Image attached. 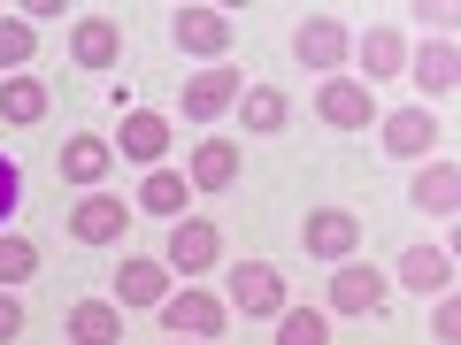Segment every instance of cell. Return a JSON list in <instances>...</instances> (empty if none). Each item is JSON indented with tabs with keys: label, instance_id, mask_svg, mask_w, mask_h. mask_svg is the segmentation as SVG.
<instances>
[{
	"label": "cell",
	"instance_id": "7c38bea8",
	"mask_svg": "<svg viewBox=\"0 0 461 345\" xmlns=\"http://www.w3.org/2000/svg\"><path fill=\"white\" fill-rule=\"evenodd\" d=\"M185 184H200V192H230V184H239V146H230V138H208V146L193 154V169H185Z\"/></svg>",
	"mask_w": 461,
	"mask_h": 345
},
{
	"label": "cell",
	"instance_id": "5bb4252c",
	"mask_svg": "<svg viewBox=\"0 0 461 345\" xmlns=\"http://www.w3.org/2000/svg\"><path fill=\"white\" fill-rule=\"evenodd\" d=\"M123 154H131V162H162V154H169V115L131 108V115H123Z\"/></svg>",
	"mask_w": 461,
	"mask_h": 345
},
{
	"label": "cell",
	"instance_id": "6da1fadb",
	"mask_svg": "<svg viewBox=\"0 0 461 345\" xmlns=\"http://www.w3.org/2000/svg\"><path fill=\"white\" fill-rule=\"evenodd\" d=\"M300 246H308L315 261H346V253L362 246V223H354L346 208H315L308 223H300Z\"/></svg>",
	"mask_w": 461,
	"mask_h": 345
},
{
	"label": "cell",
	"instance_id": "2e32d148",
	"mask_svg": "<svg viewBox=\"0 0 461 345\" xmlns=\"http://www.w3.org/2000/svg\"><path fill=\"white\" fill-rule=\"evenodd\" d=\"M62 177H69V184H100V177H108V138L69 131V138H62Z\"/></svg>",
	"mask_w": 461,
	"mask_h": 345
},
{
	"label": "cell",
	"instance_id": "277c9868",
	"mask_svg": "<svg viewBox=\"0 0 461 345\" xmlns=\"http://www.w3.org/2000/svg\"><path fill=\"white\" fill-rule=\"evenodd\" d=\"M315 108H323V123H330V131H362L369 115H377V100H369V84H354V77H330L323 93H315Z\"/></svg>",
	"mask_w": 461,
	"mask_h": 345
},
{
	"label": "cell",
	"instance_id": "4fadbf2b",
	"mask_svg": "<svg viewBox=\"0 0 461 345\" xmlns=\"http://www.w3.org/2000/svg\"><path fill=\"white\" fill-rule=\"evenodd\" d=\"M69 338H77V345H123V307H108V299H77V307H69Z\"/></svg>",
	"mask_w": 461,
	"mask_h": 345
},
{
	"label": "cell",
	"instance_id": "9c48e42d",
	"mask_svg": "<svg viewBox=\"0 0 461 345\" xmlns=\"http://www.w3.org/2000/svg\"><path fill=\"white\" fill-rule=\"evenodd\" d=\"M169 31H177L185 54H223L230 47V16H223V8H177Z\"/></svg>",
	"mask_w": 461,
	"mask_h": 345
},
{
	"label": "cell",
	"instance_id": "83f0119b",
	"mask_svg": "<svg viewBox=\"0 0 461 345\" xmlns=\"http://www.w3.org/2000/svg\"><path fill=\"white\" fill-rule=\"evenodd\" d=\"M16 199H23V169L8 162V154H0V223L16 215Z\"/></svg>",
	"mask_w": 461,
	"mask_h": 345
},
{
	"label": "cell",
	"instance_id": "ac0fdd59",
	"mask_svg": "<svg viewBox=\"0 0 461 345\" xmlns=\"http://www.w3.org/2000/svg\"><path fill=\"white\" fill-rule=\"evenodd\" d=\"M115 299H123V307H162V299H169L162 261H123V277H115Z\"/></svg>",
	"mask_w": 461,
	"mask_h": 345
},
{
	"label": "cell",
	"instance_id": "30bf717a",
	"mask_svg": "<svg viewBox=\"0 0 461 345\" xmlns=\"http://www.w3.org/2000/svg\"><path fill=\"white\" fill-rule=\"evenodd\" d=\"M400 284H415V292H454V253H438V246H408V253H400Z\"/></svg>",
	"mask_w": 461,
	"mask_h": 345
},
{
	"label": "cell",
	"instance_id": "44dd1931",
	"mask_svg": "<svg viewBox=\"0 0 461 345\" xmlns=\"http://www.w3.org/2000/svg\"><path fill=\"white\" fill-rule=\"evenodd\" d=\"M185 192H193V184H185L177 169H147V184H139V208H147V215H185Z\"/></svg>",
	"mask_w": 461,
	"mask_h": 345
},
{
	"label": "cell",
	"instance_id": "484cf974",
	"mask_svg": "<svg viewBox=\"0 0 461 345\" xmlns=\"http://www.w3.org/2000/svg\"><path fill=\"white\" fill-rule=\"evenodd\" d=\"M39 269V246L32 238H8V230H0V284H23Z\"/></svg>",
	"mask_w": 461,
	"mask_h": 345
},
{
	"label": "cell",
	"instance_id": "d6986e66",
	"mask_svg": "<svg viewBox=\"0 0 461 345\" xmlns=\"http://www.w3.org/2000/svg\"><path fill=\"white\" fill-rule=\"evenodd\" d=\"M69 54H77L85 69H115L123 39H115V23H108V16H85V23H77V39H69Z\"/></svg>",
	"mask_w": 461,
	"mask_h": 345
},
{
	"label": "cell",
	"instance_id": "ffe728a7",
	"mask_svg": "<svg viewBox=\"0 0 461 345\" xmlns=\"http://www.w3.org/2000/svg\"><path fill=\"white\" fill-rule=\"evenodd\" d=\"M454 199H461V169L454 162H430L423 177H415V208L423 215H454Z\"/></svg>",
	"mask_w": 461,
	"mask_h": 345
},
{
	"label": "cell",
	"instance_id": "7a4b0ae2",
	"mask_svg": "<svg viewBox=\"0 0 461 345\" xmlns=\"http://www.w3.org/2000/svg\"><path fill=\"white\" fill-rule=\"evenodd\" d=\"M230 307L239 314H285V277L269 261H239L230 269Z\"/></svg>",
	"mask_w": 461,
	"mask_h": 345
},
{
	"label": "cell",
	"instance_id": "4316f807",
	"mask_svg": "<svg viewBox=\"0 0 461 345\" xmlns=\"http://www.w3.org/2000/svg\"><path fill=\"white\" fill-rule=\"evenodd\" d=\"M32 47H39L32 23H23V16H0V69H23V62H32Z\"/></svg>",
	"mask_w": 461,
	"mask_h": 345
},
{
	"label": "cell",
	"instance_id": "ba28073f",
	"mask_svg": "<svg viewBox=\"0 0 461 345\" xmlns=\"http://www.w3.org/2000/svg\"><path fill=\"white\" fill-rule=\"evenodd\" d=\"M239 93H247V84H239V69H208V77L185 84V115H193V123H215L223 108H239Z\"/></svg>",
	"mask_w": 461,
	"mask_h": 345
},
{
	"label": "cell",
	"instance_id": "cb8c5ba5",
	"mask_svg": "<svg viewBox=\"0 0 461 345\" xmlns=\"http://www.w3.org/2000/svg\"><path fill=\"white\" fill-rule=\"evenodd\" d=\"M277 345H330V323L315 307H285L277 314Z\"/></svg>",
	"mask_w": 461,
	"mask_h": 345
},
{
	"label": "cell",
	"instance_id": "8fae6325",
	"mask_svg": "<svg viewBox=\"0 0 461 345\" xmlns=\"http://www.w3.org/2000/svg\"><path fill=\"white\" fill-rule=\"evenodd\" d=\"M215 261V223H169V269H185V277H200V269Z\"/></svg>",
	"mask_w": 461,
	"mask_h": 345
},
{
	"label": "cell",
	"instance_id": "f546056e",
	"mask_svg": "<svg viewBox=\"0 0 461 345\" xmlns=\"http://www.w3.org/2000/svg\"><path fill=\"white\" fill-rule=\"evenodd\" d=\"M454 338H461V307H454V292H446L438 299V345H454Z\"/></svg>",
	"mask_w": 461,
	"mask_h": 345
},
{
	"label": "cell",
	"instance_id": "d4e9b609",
	"mask_svg": "<svg viewBox=\"0 0 461 345\" xmlns=\"http://www.w3.org/2000/svg\"><path fill=\"white\" fill-rule=\"evenodd\" d=\"M239 108H247V131H285V93H277V84L239 93Z\"/></svg>",
	"mask_w": 461,
	"mask_h": 345
},
{
	"label": "cell",
	"instance_id": "603a6c76",
	"mask_svg": "<svg viewBox=\"0 0 461 345\" xmlns=\"http://www.w3.org/2000/svg\"><path fill=\"white\" fill-rule=\"evenodd\" d=\"M354 54H362V69H369V77H393V69L408 62L400 31H369V39H354Z\"/></svg>",
	"mask_w": 461,
	"mask_h": 345
},
{
	"label": "cell",
	"instance_id": "3957f363",
	"mask_svg": "<svg viewBox=\"0 0 461 345\" xmlns=\"http://www.w3.org/2000/svg\"><path fill=\"white\" fill-rule=\"evenodd\" d=\"M384 292H393V284H384L377 269H362V261H339V277H330V307L339 314H377Z\"/></svg>",
	"mask_w": 461,
	"mask_h": 345
},
{
	"label": "cell",
	"instance_id": "52a82bcc",
	"mask_svg": "<svg viewBox=\"0 0 461 345\" xmlns=\"http://www.w3.org/2000/svg\"><path fill=\"white\" fill-rule=\"evenodd\" d=\"M123 223H131V215H123V199H108V192H85L77 215H69V230H77L85 246H115V238H123Z\"/></svg>",
	"mask_w": 461,
	"mask_h": 345
},
{
	"label": "cell",
	"instance_id": "9a60e30c",
	"mask_svg": "<svg viewBox=\"0 0 461 345\" xmlns=\"http://www.w3.org/2000/svg\"><path fill=\"white\" fill-rule=\"evenodd\" d=\"M454 77H461L454 39H430V47L415 54V84H423V100H446V93H454Z\"/></svg>",
	"mask_w": 461,
	"mask_h": 345
},
{
	"label": "cell",
	"instance_id": "7402d4cb",
	"mask_svg": "<svg viewBox=\"0 0 461 345\" xmlns=\"http://www.w3.org/2000/svg\"><path fill=\"white\" fill-rule=\"evenodd\" d=\"M0 115H8V123H39V115H47V84L39 77H8L0 84Z\"/></svg>",
	"mask_w": 461,
	"mask_h": 345
},
{
	"label": "cell",
	"instance_id": "8992f818",
	"mask_svg": "<svg viewBox=\"0 0 461 345\" xmlns=\"http://www.w3.org/2000/svg\"><path fill=\"white\" fill-rule=\"evenodd\" d=\"M293 54H300L308 69H339L346 54H354V39H346V31H339L330 16H308V23L293 31Z\"/></svg>",
	"mask_w": 461,
	"mask_h": 345
},
{
	"label": "cell",
	"instance_id": "5b68a950",
	"mask_svg": "<svg viewBox=\"0 0 461 345\" xmlns=\"http://www.w3.org/2000/svg\"><path fill=\"white\" fill-rule=\"evenodd\" d=\"M162 323L177 330V338H215V330H223V299H208V292H169V299H162Z\"/></svg>",
	"mask_w": 461,
	"mask_h": 345
},
{
	"label": "cell",
	"instance_id": "f1b7e54d",
	"mask_svg": "<svg viewBox=\"0 0 461 345\" xmlns=\"http://www.w3.org/2000/svg\"><path fill=\"white\" fill-rule=\"evenodd\" d=\"M8 338H23V307H16V292H0V345Z\"/></svg>",
	"mask_w": 461,
	"mask_h": 345
},
{
	"label": "cell",
	"instance_id": "e0dca14e",
	"mask_svg": "<svg viewBox=\"0 0 461 345\" xmlns=\"http://www.w3.org/2000/svg\"><path fill=\"white\" fill-rule=\"evenodd\" d=\"M384 146H393V154H430V146H438V115H430V108H400L393 123H384Z\"/></svg>",
	"mask_w": 461,
	"mask_h": 345
}]
</instances>
